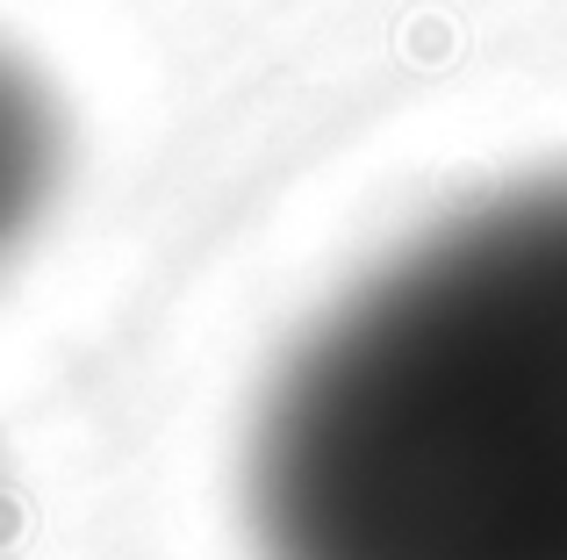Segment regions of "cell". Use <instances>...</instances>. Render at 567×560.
<instances>
[{"label": "cell", "mask_w": 567, "mask_h": 560, "mask_svg": "<svg viewBox=\"0 0 567 560\" xmlns=\"http://www.w3.org/2000/svg\"><path fill=\"white\" fill-rule=\"evenodd\" d=\"M259 560H567V166L381 252L245 432Z\"/></svg>", "instance_id": "obj_1"}, {"label": "cell", "mask_w": 567, "mask_h": 560, "mask_svg": "<svg viewBox=\"0 0 567 560\" xmlns=\"http://www.w3.org/2000/svg\"><path fill=\"white\" fill-rule=\"evenodd\" d=\"M72 166V115L51 72L0 37V267L43 230L65 195Z\"/></svg>", "instance_id": "obj_2"}, {"label": "cell", "mask_w": 567, "mask_h": 560, "mask_svg": "<svg viewBox=\"0 0 567 560\" xmlns=\"http://www.w3.org/2000/svg\"><path fill=\"white\" fill-rule=\"evenodd\" d=\"M8 525H14V496H8V467H0V547H8Z\"/></svg>", "instance_id": "obj_3"}]
</instances>
